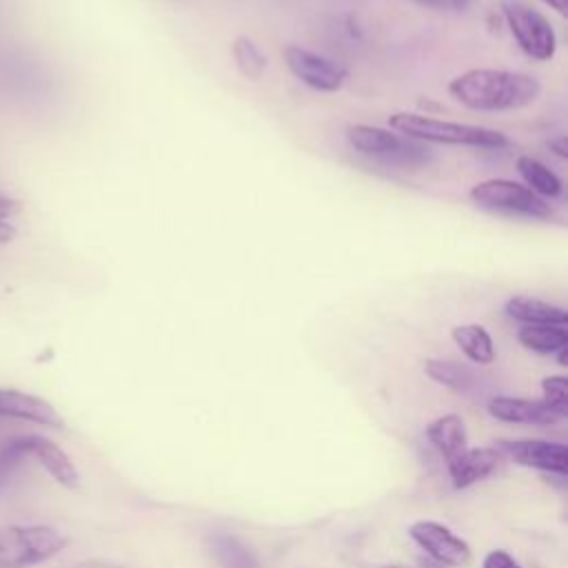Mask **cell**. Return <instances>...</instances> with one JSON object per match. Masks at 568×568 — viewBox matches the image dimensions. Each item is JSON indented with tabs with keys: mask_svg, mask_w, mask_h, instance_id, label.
Segmentation results:
<instances>
[{
	"mask_svg": "<svg viewBox=\"0 0 568 568\" xmlns=\"http://www.w3.org/2000/svg\"><path fill=\"white\" fill-rule=\"evenodd\" d=\"M448 93L473 111H517L539 98L541 84L519 71L470 69L448 82Z\"/></svg>",
	"mask_w": 568,
	"mask_h": 568,
	"instance_id": "6da1fadb",
	"label": "cell"
},
{
	"mask_svg": "<svg viewBox=\"0 0 568 568\" xmlns=\"http://www.w3.org/2000/svg\"><path fill=\"white\" fill-rule=\"evenodd\" d=\"M388 124L399 135L417 142H437V144L475 146V149H504L508 144V138L497 129L437 120L430 115H419L408 111L393 113L388 118Z\"/></svg>",
	"mask_w": 568,
	"mask_h": 568,
	"instance_id": "7a4b0ae2",
	"label": "cell"
},
{
	"mask_svg": "<svg viewBox=\"0 0 568 568\" xmlns=\"http://www.w3.org/2000/svg\"><path fill=\"white\" fill-rule=\"evenodd\" d=\"M69 539L53 526H0V568H29L67 548Z\"/></svg>",
	"mask_w": 568,
	"mask_h": 568,
	"instance_id": "3957f363",
	"label": "cell"
},
{
	"mask_svg": "<svg viewBox=\"0 0 568 568\" xmlns=\"http://www.w3.org/2000/svg\"><path fill=\"white\" fill-rule=\"evenodd\" d=\"M499 11L519 49L532 60L546 62L557 51V36L550 20L526 0H499Z\"/></svg>",
	"mask_w": 568,
	"mask_h": 568,
	"instance_id": "277c9868",
	"label": "cell"
},
{
	"mask_svg": "<svg viewBox=\"0 0 568 568\" xmlns=\"http://www.w3.org/2000/svg\"><path fill=\"white\" fill-rule=\"evenodd\" d=\"M470 200L490 211H504V213H517L526 217H550V206L532 193L526 184L504 180V178H490L484 182H477L470 189Z\"/></svg>",
	"mask_w": 568,
	"mask_h": 568,
	"instance_id": "5b68a950",
	"label": "cell"
},
{
	"mask_svg": "<svg viewBox=\"0 0 568 568\" xmlns=\"http://www.w3.org/2000/svg\"><path fill=\"white\" fill-rule=\"evenodd\" d=\"M348 144L371 158H379L384 162H424L426 149L415 144V140L404 138L390 129L373 126V124H351L346 129Z\"/></svg>",
	"mask_w": 568,
	"mask_h": 568,
	"instance_id": "8992f818",
	"label": "cell"
},
{
	"mask_svg": "<svg viewBox=\"0 0 568 568\" xmlns=\"http://www.w3.org/2000/svg\"><path fill=\"white\" fill-rule=\"evenodd\" d=\"M408 535L435 564H442L448 568H462L470 564V557H473L470 546L439 521L419 519L410 524Z\"/></svg>",
	"mask_w": 568,
	"mask_h": 568,
	"instance_id": "52a82bcc",
	"label": "cell"
},
{
	"mask_svg": "<svg viewBox=\"0 0 568 568\" xmlns=\"http://www.w3.org/2000/svg\"><path fill=\"white\" fill-rule=\"evenodd\" d=\"M9 457H24L31 455L40 462V466L64 488H78L80 486V473L71 457L51 439L42 435H24L7 446Z\"/></svg>",
	"mask_w": 568,
	"mask_h": 568,
	"instance_id": "ba28073f",
	"label": "cell"
},
{
	"mask_svg": "<svg viewBox=\"0 0 568 568\" xmlns=\"http://www.w3.org/2000/svg\"><path fill=\"white\" fill-rule=\"evenodd\" d=\"M284 62L297 80L317 91H337L346 80V71L337 62L297 44L284 47Z\"/></svg>",
	"mask_w": 568,
	"mask_h": 568,
	"instance_id": "9c48e42d",
	"label": "cell"
},
{
	"mask_svg": "<svg viewBox=\"0 0 568 568\" xmlns=\"http://www.w3.org/2000/svg\"><path fill=\"white\" fill-rule=\"evenodd\" d=\"M495 450L506 455L519 466L537 468L546 473L566 475L568 473V450L559 442L544 439H499L495 442Z\"/></svg>",
	"mask_w": 568,
	"mask_h": 568,
	"instance_id": "30bf717a",
	"label": "cell"
},
{
	"mask_svg": "<svg viewBox=\"0 0 568 568\" xmlns=\"http://www.w3.org/2000/svg\"><path fill=\"white\" fill-rule=\"evenodd\" d=\"M0 417H13V419H24L33 422L47 428H62L64 419L60 413L49 404L47 399L16 390V388H0Z\"/></svg>",
	"mask_w": 568,
	"mask_h": 568,
	"instance_id": "8fae6325",
	"label": "cell"
},
{
	"mask_svg": "<svg viewBox=\"0 0 568 568\" xmlns=\"http://www.w3.org/2000/svg\"><path fill=\"white\" fill-rule=\"evenodd\" d=\"M488 413L499 422L530 424V426H552L561 419L541 399H524V397H508V395L490 397Z\"/></svg>",
	"mask_w": 568,
	"mask_h": 568,
	"instance_id": "7c38bea8",
	"label": "cell"
},
{
	"mask_svg": "<svg viewBox=\"0 0 568 568\" xmlns=\"http://www.w3.org/2000/svg\"><path fill=\"white\" fill-rule=\"evenodd\" d=\"M499 453L495 448H464L459 455L448 459V475L453 488L462 490L481 479H486L499 464Z\"/></svg>",
	"mask_w": 568,
	"mask_h": 568,
	"instance_id": "4fadbf2b",
	"label": "cell"
},
{
	"mask_svg": "<svg viewBox=\"0 0 568 568\" xmlns=\"http://www.w3.org/2000/svg\"><path fill=\"white\" fill-rule=\"evenodd\" d=\"M504 311L510 320L519 322V324H559L566 326L568 322V313L566 308L537 300V297H528V295H515L504 304Z\"/></svg>",
	"mask_w": 568,
	"mask_h": 568,
	"instance_id": "5bb4252c",
	"label": "cell"
},
{
	"mask_svg": "<svg viewBox=\"0 0 568 568\" xmlns=\"http://www.w3.org/2000/svg\"><path fill=\"white\" fill-rule=\"evenodd\" d=\"M426 437L428 442L448 459H453L455 455H459L466 446V426H464V419L455 413H448V415H442L437 419H433L428 426H426Z\"/></svg>",
	"mask_w": 568,
	"mask_h": 568,
	"instance_id": "9a60e30c",
	"label": "cell"
},
{
	"mask_svg": "<svg viewBox=\"0 0 568 568\" xmlns=\"http://www.w3.org/2000/svg\"><path fill=\"white\" fill-rule=\"evenodd\" d=\"M457 348L475 364H490L495 359V346L490 333L481 324H459L450 331Z\"/></svg>",
	"mask_w": 568,
	"mask_h": 568,
	"instance_id": "2e32d148",
	"label": "cell"
},
{
	"mask_svg": "<svg viewBox=\"0 0 568 568\" xmlns=\"http://www.w3.org/2000/svg\"><path fill=\"white\" fill-rule=\"evenodd\" d=\"M517 339L528 351L552 355L568 346V331L559 324H521Z\"/></svg>",
	"mask_w": 568,
	"mask_h": 568,
	"instance_id": "e0dca14e",
	"label": "cell"
},
{
	"mask_svg": "<svg viewBox=\"0 0 568 568\" xmlns=\"http://www.w3.org/2000/svg\"><path fill=\"white\" fill-rule=\"evenodd\" d=\"M424 371L433 382H437L455 393H470L477 384V377L470 368H466L457 362H450V359H435V357L426 359Z\"/></svg>",
	"mask_w": 568,
	"mask_h": 568,
	"instance_id": "ac0fdd59",
	"label": "cell"
},
{
	"mask_svg": "<svg viewBox=\"0 0 568 568\" xmlns=\"http://www.w3.org/2000/svg\"><path fill=\"white\" fill-rule=\"evenodd\" d=\"M517 171L524 178L526 186L532 193H537L539 197L541 195L557 197L561 193V180L557 178V173L550 171L544 162L535 160L532 155H519L517 158Z\"/></svg>",
	"mask_w": 568,
	"mask_h": 568,
	"instance_id": "d6986e66",
	"label": "cell"
},
{
	"mask_svg": "<svg viewBox=\"0 0 568 568\" xmlns=\"http://www.w3.org/2000/svg\"><path fill=\"white\" fill-rule=\"evenodd\" d=\"M211 555L220 568H260L253 552L237 537L226 532L211 537Z\"/></svg>",
	"mask_w": 568,
	"mask_h": 568,
	"instance_id": "ffe728a7",
	"label": "cell"
},
{
	"mask_svg": "<svg viewBox=\"0 0 568 568\" xmlns=\"http://www.w3.org/2000/svg\"><path fill=\"white\" fill-rule=\"evenodd\" d=\"M231 53L235 60L237 71L246 78V80H260L266 71V55L260 51V47L246 38V36H237L231 44Z\"/></svg>",
	"mask_w": 568,
	"mask_h": 568,
	"instance_id": "44dd1931",
	"label": "cell"
},
{
	"mask_svg": "<svg viewBox=\"0 0 568 568\" xmlns=\"http://www.w3.org/2000/svg\"><path fill=\"white\" fill-rule=\"evenodd\" d=\"M541 402L561 419L568 417V379L566 375H550L541 379Z\"/></svg>",
	"mask_w": 568,
	"mask_h": 568,
	"instance_id": "7402d4cb",
	"label": "cell"
},
{
	"mask_svg": "<svg viewBox=\"0 0 568 568\" xmlns=\"http://www.w3.org/2000/svg\"><path fill=\"white\" fill-rule=\"evenodd\" d=\"M481 568H521L506 550H490L484 561H481Z\"/></svg>",
	"mask_w": 568,
	"mask_h": 568,
	"instance_id": "603a6c76",
	"label": "cell"
},
{
	"mask_svg": "<svg viewBox=\"0 0 568 568\" xmlns=\"http://www.w3.org/2000/svg\"><path fill=\"white\" fill-rule=\"evenodd\" d=\"M20 213V204L7 195L0 193V220H9Z\"/></svg>",
	"mask_w": 568,
	"mask_h": 568,
	"instance_id": "cb8c5ba5",
	"label": "cell"
},
{
	"mask_svg": "<svg viewBox=\"0 0 568 568\" xmlns=\"http://www.w3.org/2000/svg\"><path fill=\"white\" fill-rule=\"evenodd\" d=\"M548 146H550V151H555L559 158H568V144H566V135H559V138L550 140V142H548Z\"/></svg>",
	"mask_w": 568,
	"mask_h": 568,
	"instance_id": "d4e9b609",
	"label": "cell"
},
{
	"mask_svg": "<svg viewBox=\"0 0 568 568\" xmlns=\"http://www.w3.org/2000/svg\"><path fill=\"white\" fill-rule=\"evenodd\" d=\"M16 237V226L9 224L7 220H0V244L11 242Z\"/></svg>",
	"mask_w": 568,
	"mask_h": 568,
	"instance_id": "484cf974",
	"label": "cell"
},
{
	"mask_svg": "<svg viewBox=\"0 0 568 568\" xmlns=\"http://www.w3.org/2000/svg\"><path fill=\"white\" fill-rule=\"evenodd\" d=\"M544 4H548L550 9H555L559 16L568 13V0H541Z\"/></svg>",
	"mask_w": 568,
	"mask_h": 568,
	"instance_id": "4316f807",
	"label": "cell"
},
{
	"mask_svg": "<svg viewBox=\"0 0 568 568\" xmlns=\"http://www.w3.org/2000/svg\"><path fill=\"white\" fill-rule=\"evenodd\" d=\"M417 4L422 7H430V9H444L446 7V0H415Z\"/></svg>",
	"mask_w": 568,
	"mask_h": 568,
	"instance_id": "83f0119b",
	"label": "cell"
},
{
	"mask_svg": "<svg viewBox=\"0 0 568 568\" xmlns=\"http://www.w3.org/2000/svg\"><path fill=\"white\" fill-rule=\"evenodd\" d=\"M470 4V0H446V7L455 9V11H464Z\"/></svg>",
	"mask_w": 568,
	"mask_h": 568,
	"instance_id": "f1b7e54d",
	"label": "cell"
},
{
	"mask_svg": "<svg viewBox=\"0 0 568 568\" xmlns=\"http://www.w3.org/2000/svg\"><path fill=\"white\" fill-rule=\"evenodd\" d=\"M422 568H448V566L435 564V561H430V559H422Z\"/></svg>",
	"mask_w": 568,
	"mask_h": 568,
	"instance_id": "f546056e",
	"label": "cell"
},
{
	"mask_svg": "<svg viewBox=\"0 0 568 568\" xmlns=\"http://www.w3.org/2000/svg\"><path fill=\"white\" fill-rule=\"evenodd\" d=\"M386 568H410V566H404V564H393V566H386Z\"/></svg>",
	"mask_w": 568,
	"mask_h": 568,
	"instance_id": "4dcf8cb0",
	"label": "cell"
}]
</instances>
